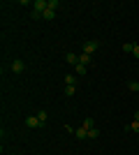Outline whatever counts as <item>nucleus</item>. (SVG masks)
I'll use <instances>...</instances> for the list:
<instances>
[{
    "mask_svg": "<svg viewBox=\"0 0 139 155\" xmlns=\"http://www.w3.org/2000/svg\"><path fill=\"white\" fill-rule=\"evenodd\" d=\"M91 60H93V58L88 56V53H81V56H79V63H81V65H86V67L91 65Z\"/></svg>",
    "mask_w": 139,
    "mask_h": 155,
    "instance_id": "obj_11",
    "label": "nucleus"
},
{
    "mask_svg": "<svg viewBox=\"0 0 139 155\" xmlns=\"http://www.w3.org/2000/svg\"><path fill=\"white\" fill-rule=\"evenodd\" d=\"M86 70H88V67H86V65H77V67H74V74H77V77H84V74H86Z\"/></svg>",
    "mask_w": 139,
    "mask_h": 155,
    "instance_id": "obj_9",
    "label": "nucleus"
},
{
    "mask_svg": "<svg viewBox=\"0 0 139 155\" xmlns=\"http://www.w3.org/2000/svg\"><path fill=\"white\" fill-rule=\"evenodd\" d=\"M127 130H132L134 134H137V137H139V120H132V123L127 125Z\"/></svg>",
    "mask_w": 139,
    "mask_h": 155,
    "instance_id": "obj_12",
    "label": "nucleus"
},
{
    "mask_svg": "<svg viewBox=\"0 0 139 155\" xmlns=\"http://www.w3.org/2000/svg\"><path fill=\"white\" fill-rule=\"evenodd\" d=\"M81 127H84V130H93V127H95V120H93V118H84Z\"/></svg>",
    "mask_w": 139,
    "mask_h": 155,
    "instance_id": "obj_8",
    "label": "nucleus"
},
{
    "mask_svg": "<svg viewBox=\"0 0 139 155\" xmlns=\"http://www.w3.org/2000/svg\"><path fill=\"white\" fill-rule=\"evenodd\" d=\"M23 70H26L23 60H12V72L14 74H23Z\"/></svg>",
    "mask_w": 139,
    "mask_h": 155,
    "instance_id": "obj_3",
    "label": "nucleus"
},
{
    "mask_svg": "<svg viewBox=\"0 0 139 155\" xmlns=\"http://www.w3.org/2000/svg\"><path fill=\"white\" fill-rule=\"evenodd\" d=\"M74 137H77V139H88V130L77 127V130H74Z\"/></svg>",
    "mask_w": 139,
    "mask_h": 155,
    "instance_id": "obj_5",
    "label": "nucleus"
},
{
    "mask_svg": "<svg viewBox=\"0 0 139 155\" xmlns=\"http://www.w3.org/2000/svg\"><path fill=\"white\" fill-rule=\"evenodd\" d=\"M134 120H139V111H134Z\"/></svg>",
    "mask_w": 139,
    "mask_h": 155,
    "instance_id": "obj_19",
    "label": "nucleus"
},
{
    "mask_svg": "<svg viewBox=\"0 0 139 155\" xmlns=\"http://www.w3.org/2000/svg\"><path fill=\"white\" fill-rule=\"evenodd\" d=\"M74 93H77V88H74V86H65V95H67V97H72Z\"/></svg>",
    "mask_w": 139,
    "mask_h": 155,
    "instance_id": "obj_15",
    "label": "nucleus"
},
{
    "mask_svg": "<svg viewBox=\"0 0 139 155\" xmlns=\"http://www.w3.org/2000/svg\"><path fill=\"white\" fill-rule=\"evenodd\" d=\"M132 49H134V44H130V42L123 44V51H125V53H132Z\"/></svg>",
    "mask_w": 139,
    "mask_h": 155,
    "instance_id": "obj_17",
    "label": "nucleus"
},
{
    "mask_svg": "<svg viewBox=\"0 0 139 155\" xmlns=\"http://www.w3.org/2000/svg\"><path fill=\"white\" fill-rule=\"evenodd\" d=\"M58 0H49V9H53V12H56V9H58Z\"/></svg>",
    "mask_w": 139,
    "mask_h": 155,
    "instance_id": "obj_16",
    "label": "nucleus"
},
{
    "mask_svg": "<svg viewBox=\"0 0 139 155\" xmlns=\"http://www.w3.org/2000/svg\"><path fill=\"white\" fill-rule=\"evenodd\" d=\"M127 88H130L132 93H139V81H130V84H127Z\"/></svg>",
    "mask_w": 139,
    "mask_h": 155,
    "instance_id": "obj_14",
    "label": "nucleus"
},
{
    "mask_svg": "<svg viewBox=\"0 0 139 155\" xmlns=\"http://www.w3.org/2000/svg\"><path fill=\"white\" fill-rule=\"evenodd\" d=\"M98 42H95V39H88V42H86V44H84V53H88V56H93V53H95V51H98Z\"/></svg>",
    "mask_w": 139,
    "mask_h": 155,
    "instance_id": "obj_2",
    "label": "nucleus"
},
{
    "mask_svg": "<svg viewBox=\"0 0 139 155\" xmlns=\"http://www.w3.org/2000/svg\"><path fill=\"white\" fill-rule=\"evenodd\" d=\"M77 79H79L77 74H67V77L63 79V81H65V86H77Z\"/></svg>",
    "mask_w": 139,
    "mask_h": 155,
    "instance_id": "obj_6",
    "label": "nucleus"
},
{
    "mask_svg": "<svg viewBox=\"0 0 139 155\" xmlns=\"http://www.w3.org/2000/svg\"><path fill=\"white\" fill-rule=\"evenodd\" d=\"M23 123H26V127H30V130L42 127V123H40V118H37V114H35V116H26V118H23Z\"/></svg>",
    "mask_w": 139,
    "mask_h": 155,
    "instance_id": "obj_1",
    "label": "nucleus"
},
{
    "mask_svg": "<svg viewBox=\"0 0 139 155\" xmlns=\"http://www.w3.org/2000/svg\"><path fill=\"white\" fill-rule=\"evenodd\" d=\"M65 63H70V65L77 67V65H79V56H77V53H67V56H65Z\"/></svg>",
    "mask_w": 139,
    "mask_h": 155,
    "instance_id": "obj_4",
    "label": "nucleus"
},
{
    "mask_svg": "<svg viewBox=\"0 0 139 155\" xmlns=\"http://www.w3.org/2000/svg\"><path fill=\"white\" fill-rule=\"evenodd\" d=\"M132 56H134V58H139V44H134V49H132Z\"/></svg>",
    "mask_w": 139,
    "mask_h": 155,
    "instance_id": "obj_18",
    "label": "nucleus"
},
{
    "mask_svg": "<svg viewBox=\"0 0 139 155\" xmlns=\"http://www.w3.org/2000/svg\"><path fill=\"white\" fill-rule=\"evenodd\" d=\"M37 118H40V123H42V127H44V125H46V120H49V114H46V111L42 109L40 114H37Z\"/></svg>",
    "mask_w": 139,
    "mask_h": 155,
    "instance_id": "obj_10",
    "label": "nucleus"
},
{
    "mask_svg": "<svg viewBox=\"0 0 139 155\" xmlns=\"http://www.w3.org/2000/svg\"><path fill=\"white\" fill-rule=\"evenodd\" d=\"M98 137H100V130H98V127L88 130V139H98Z\"/></svg>",
    "mask_w": 139,
    "mask_h": 155,
    "instance_id": "obj_13",
    "label": "nucleus"
},
{
    "mask_svg": "<svg viewBox=\"0 0 139 155\" xmlns=\"http://www.w3.org/2000/svg\"><path fill=\"white\" fill-rule=\"evenodd\" d=\"M42 19H44V21H53V19H56V12H53V9H49V7H46V12L42 14Z\"/></svg>",
    "mask_w": 139,
    "mask_h": 155,
    "instance_id": "obj_7",
    "label": "nucleus"
}]
</instances>
